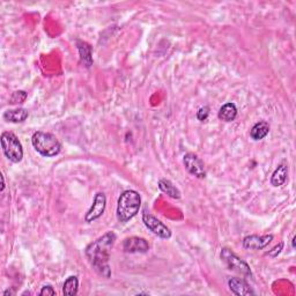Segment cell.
Returning a JSON list of instances; mask_svg holds the SVG:
<instances>
[{"instance_id":"obj_18","label":"cell","mask_w":296,"mask_h":296,"mask_svg":"<svg viewBox=\"0 0 296 296\" xmlns=\"http://www.w3.org/2000/svg\"><path fill=\"white\" fill-rule=\"evenodd\" d=\"M78 289H79V280L76 276L72 275L68 278V280L65 281L63 287V294L68 295V296H74L78 294Z\"/></svg>"},{"instance_id":"obj_9","label":"cell","mask_w":296,"mask_h":296,"mask_svg":"<svg viewBox=\"0 0 296 296\" xmlns=\"http://www.w3.org/2000/svg\"><path fill=\"white\" fill-rule=\"evenodd\" d=\"M123 248L129 253H145L149 250V244L145 238L133 236L124 240Z\"/></svg>"},{"instance_id":"obj_21","label":"cell","mask_w":296,"mask_h":296,"mask_svg":"<svg viewBox=\"0 0 296 296\" xmlns=\"http://www.w3.org/2000/svg\"><path fill=\"white\" fill-rule=\"evenodd\" d=\"M40 295H42V296H44V295L53 296V295H56V291L53 289L52 286L47 285V286H44V287L42 288V291L40 292Z\"/></svg>"},{"instance_id":"obj_25","label":"cell","mask_w":296,"mask_h":296,"mask_svg":"<svg viewBox=\"0 0 296 296\" xmlns=\"http://www.w3.org/2000/svg\"><path fill=\"white\" fill-rule=\"evenodd\" d=\"M293 248H295V237H293Z\"/></svg>"},{"instance_id":"obj_15","label":"cell","mask_w":296,"mask_h":296,"mask_svg":"<svg viewBox=\"0 0 296 296\" xmlns=\"http://www.w3.org/2000/svg\"><path fill=\"white\" fill-rule=\"evenodd\" d=\"M218 116L224 122H233L237 117V108L234 103H226L219 110Z\"/></svg>"},{"instance_id":"obj_11","label":"cell","mask_w":296,"mask_h":296,"mask_svg":"<svg viewBox=\"0 0 296 296\" xmlns=\"http://www.w3.org/2000/svg\"><path fill=\"white\" fill-rule=\"evenodd\" d=\"M228 286L230 288V291L233 294L238 295V296H249V295H254V292L252 288L250 287L249 284L246 280L240 279V278H231L229 279Z\"/></svg>"},{"instance_id":"obj_14","label":"cell","mask_w":296,"mask_h":296,"mask_svg":"<svg viewBox=\"0 0 296 296\" xmlns=\"http://www.w3.org/2000/svg\"><path fill=\"white\" fill-rule=\"evenodd\" d=\"M288 176V165L286 163H281L278 165L274 173L271 177V184L273 186H281L284 185Z\"/></svg>"},{"instance_id":"obj_6","label":"cell","mask_w":296,"mask_h":296,"mask_svg":"<svg viewBox=\"0 0 296 296\" xmlns=\"http://www.w3.org/2000/svg\"><path fill=\"white\" fill-rule=\"evenodd\" d=\"M142 222H144L146 227H147L153 234L158 235L159 237L164 238V240H168V238L171 237L170 229L168 228L163 222L155 218V216L145 213V214L142 215Z\"/></svg>"},{"instance_id":"obj_22","label":"cell","mask_w":296,"mask_h":296,"mask_svg":"<svg viewBox=\"0 0 296 296\" xmlns=\"http://www.w3.org/2000/svg\"><path fill=\"white\" fill-rule=\"evenodd\" d=\"M282 248H284V243H282V242H281V243H280L279 246L274 247L271 251H269V252H267V254H270V256H271V257H276L280 252H281Z\"/></svg>"},{"instance_id":"obj_23","label":"cell","mask_w":296,"mask_h":296,"mask_svg":"<svg viewBox=\"0 0 296 296\" xmlns=\"http://www.w3.org/2000/svg\"><path fill=\"white\" fill-rule=\"evenodd\" d=\"M8 295H14V292L12 291V289H7V291L4 292V296H8Z\"/></svg>"},{"instance_id":"obj_8","label":"cell","mask_w":296,"mask_h":296,"mask_svg":"<svg viewBox=\"0 0 296 296\" xmlns=\"http://www.w3.org/2000/svg\"><path fill=\"white\" fill-rule=\"evenodd\" d=\"M106 206H107V197L103 192H98L95 195L93 205L91 207L89 208V211L87 212V214L85 216V220L88 224L93 222L95 220H97L98 218H101L103 215L104 211H106Z\"/></svg>"},{"instance_id":"obj_2","label":"cell","mask_w":296,"mask_h":296,"mask_svg":"<svg viewBox=\"0 0 296 296\" xmlns=\"http://www.w3.org/2000/svg\"><path fill=\"white\" fill-rule=\"evenodd\" d=\"M141 206V197L135 190H126L120 195L117 204V219L127 222L138 214Z\"/></svg>"},{"instance_id":"obj_1","label":"cell","mask_w":296,"mask_h":296,"mask_svg":"<svg viewBox=\"0 0 296 296\" xmlns=\"http://www.w3.org/2000/svg\"><path fill=\"white\" fill-rule=\"evenodd\" d=\"M114 241H116V234L114 231H108L103 236L88 244L85 250L89 263L94 267L95 271L104 278H110L111 275L109 259Z\"/></svg>"},{"instance_id":"obj_24","label":"cell","mask_w":296,"mask_h":296,"mask_svg":"<svg viewBox=\"0 0 296 296\" xmlns=\"http://www.w3.org/2000/svg\"><path fill=\"white\" fill-rule=\"evenodd\" d=\"M1 181H2V186H1V191L5 190V178H4V175H1Z\"/></svg>"},{"instance_id":"obj_3","label":"cell","mask_w":296,"mask_h":296,"mask_svg":"<svg viewBox=\"0 0 296 296\" xmlns=\"http://www.w3.org/2000/svg\"><path fill=\"white\" fill-rule=\"evenodd\" d=\"M35 151L44 158H53L62 151V144L55 136L47 132L37 131L31 137Z\"/></svg>"},{"instance_id":"obj_16","label":"cell","mask_w":296,"mask_h":296,"mask_svg":"<svg viewBox=\"0 0 296 296\" xmlns=\"http://www.w3.org/2000/svg\"><path fill=\"white\" fill-rule=\"evenodd\" d=\"M269 132H270L269 123L264 122L263 120V122H258L252 126V129H251L250 131V137L253 140H256V141H258V140H262L265 138V137L269 135Z\"/></svg>"},{"instance_id":"obj_19","label":"cell","mask_w":296,"mask_h":296,"mask_svg":"<svg viewBox=\"0 0 296 296\" xmlns=\"http://www.w3.org/2000/svg\"><path fill=\"white\" fill-rule=\"evenodd\" d=\"M25 98H27V93L23 91H14V93H13L9 102H11L12 104L23 103V102L25 101Z\"/></svg>"},{"instance_id":"obj_5","label":"cell","mask_w":296,"mask_h":296,"mask_svg":"<svg viewBox=\"0 0 296 296\" xmlns=\"http://www.w3.org/2000/svg\"><path fill=\"white\" fill-rule=\"evenodd\" d=\"M221 259L224 260L228 269L231 270V271L241 273L242 275L246 276L252 275L250 266L243 259H241L236 253H234L233 251L227 249V248H224L221 250Z\"/></svg>"},{"instance_id":"obj_7","label":"cell","mask_w":296,"mask_h":296,"mask_svg":"<svg viewBox=\"0 0 296 296\" xmlns=\"http://www.w3.org/2000/svg\"><path fill=\"white\" fill-rule=\"evenodd\" d=\"M184 165H185L186 170L189 171L191 175L197 178H205L206 177V169L205 164H204L203 160L197 157L193 153H187L184 157Z\"/></svg>"},{"instance_id":"obj_4","label":"cell","mask_w":296,"mask_h":296,"mask_svg":"<svg viewBox=\"0 0 296 296\" xmlns=\"http://www.w3.org/2000/svg\"><path fill=\"white\" fill-rule=\"evenodd\" d=\"M0 141H1L2 152H4L5 157L8 159L13 163H19L22 161L23 158V148L20 140L18 137L12 132H2L0 137Z\"/></svg>"},{"instance_id":"obj_13","label":"cell","mask_w":296,"mask_h":296,"mask_svg":"<svg viewBox=\"0 0 296 296\" xmlns=\"http://www.w3.org/2000/svg\"><path fill=\"white\" fill-rule=\"evenodd\" d=\"M79 53H80L81 63L86 68H91L93 65V57H91V46L84 41H76Z\"/></svg>"},{"instance_id":"obj_10","label":"cell","mask_w":296,"mask_h":296,"mask_svg":"<svg viewBox=\"0 0 296 296\" xmlns=\"http://www.w3.org/2000/svg\"><path fill=\"white\" fill-rule=\"evenodd\" d=\"M273 240V235H250L243 238V247L249 250H262L271 243Z\"/></svg>"},{"instance_id":"obj_12","label":"cell","mask_w":296,"mask_h":296,"mask_svg":"<svg viewBox=\"0 0 296 296\" xmlns=\"http://www.w3.org/2000/svg\"><path fill=\"white\" fill-rule=\"evenodd\" d=\"M28 116H29V113H28L27 109L18 108V109L5 111L4 114H2V118L9 123H22L28 118Z\"/></svg>"},{"instance_id":"obj_17","label":"cell","mask_w":296,"mask_h":296,"mask_svg":"<svg viewBox=\"0 0 296 296\" xmlns=\"http://www.w3.org/2000/svg\"><path fill=\"white\" fill-rule=\"evenodd\" d=\"M159 187H160V190L162 191V192L167 193V195L171 197V198H174V199L181 198L180 190H178L169 180H165V178H163V180L159 181Z\"/></svg>"},{"instance_id":"obj_20","label":"cell","mask_w":296,"mask_h":296,"mask_svg":"<svg viewBox=\"0 0 296 296\" xmlns=\"http://www.w3.org/2000/svg\"><path fill=\"white\" fill-rule=\"evenodd\" d=\"M208 114H209V108L203 107L200 108L198 113H197V118H198L200 122H205V120L208 118Z\"/></svg>"}]
</instances>
